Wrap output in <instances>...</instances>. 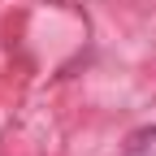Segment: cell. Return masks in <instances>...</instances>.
<instances>
[{"mask_svg":"<svg viewBox=\"0 0 156 156\" xmlns=\"http://www.w3.org/2000/svg\"><path fill=\"white\" fill-rule=\"evenodd\" d=\"M126 156H156V126H152V130H139V134H130Z\"/></svg>","mask_w":156,"mask_h":156,"instance_id":"obj_1","label":"cell"}]
</instances>
